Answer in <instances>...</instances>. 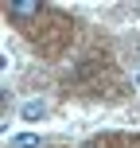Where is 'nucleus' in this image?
<instances>
[{
    "label": "nucleus",
    "instance_id": "1",
    "mask_svg": "<svg viewBox=\"0 0 140 148\" xmlns=\"http://www.w3.org/2000/svg\"><path fill=\"white\" fill-rule=\"evenodd\" d=\"M43 12V4H35V0H20V4H8V16L12 20H31V16Z\"/></svg>",
    "mask_w": 140,
    "mask_h": 148
},
{
    "label": "nucleus",
    "instance_id": "2",
    "mask_svg": "<svg viewBox=\"0 0 140 148\" xmlns=\"http://www.w3.org/2000/svg\"><path fill=\"white\" fill-rule=\"evenodd\" d=\"M12 148H39V136H16Z\"/></svg>",
    "mask_w": 140,
    "mask_h": 148
},
{
    "label": "nucleus",
    "instance_id": "3",
    "mask_svg": "<svg viewBox=\"0 0 140 148\" xmlns=\"http://www.w3.org/2000/svg\"><path fill=\"white\" fill-rule=\"evenodd\" d=\"M86 148H109V144H101V140H94V144H86Z\"/></svg>",
    "mask_w": 140,
    "mask_h": 148
},
{
    "label": "nucleus",
    "instance_id": "4",
    "mask_svg": "<svg viewBox=\"0 0 140 148\" xmlns=\"http://www.w3.org/2000/svg\"><path fill=\"white\" fill-rule=\"evenodd\" d=\"M136 86H140V62H136Z\"/></svg>",
    "mask_w": 140,
    "mask_h": 148
}]
</instances>
